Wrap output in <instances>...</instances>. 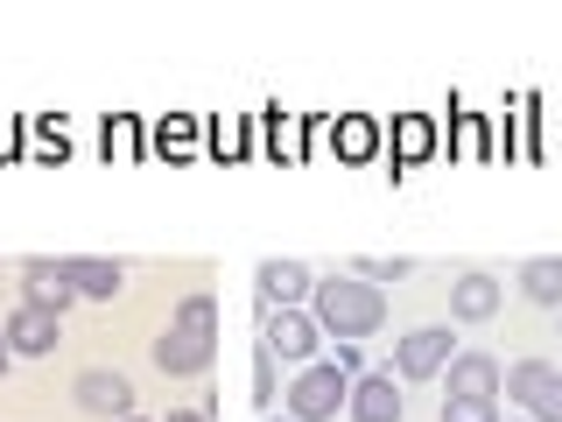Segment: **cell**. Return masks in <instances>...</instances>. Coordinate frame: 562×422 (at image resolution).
Returning a JSON list of instances; mask_svg holds the SVG:
<instances>
[{
  "mask_svg": "<svg viewBox=\"0 0 562 422\" xmlns=\"http://www.w3.org/2000/svg\"><path fill=\"white\" fill-rule=\"evenodd\" d=\"M310 316H316L324 338L359 345V338H373V331L386 324V296L373 289V281H359V275H324L316 296H310Z\"/></svg>",
  "mask_w": 562,
  "mask_h": 422,
  "instance_id": "cell-1",
  "label": "cell"
},
{
  "mask_svg": "<svg viewBox=\"0 0 562 422\" xmlns=\"http://www.w3.org/2000/svg\"><path fill=\"white\" fill-rule=\"evenodd\" d=\"M211 352H218V296H183L169 316V331L155 338V366H162L169 380H198L211 366Z\"/></svg>",
  "mask_w": 562,
  "mask_h": 422,
  "instance_id": "cell-2",
  "label": "cell"
},
{
  "mask_svg": "<svg viewBox=\"0 0 562 422\" xmlns=\"http://www.w3.org/2000/svg\"><path fill=\"white\" fill-rule=\"evenodd\" d=\"M351 401V380L330 359H310L303 374L289 380V422H338Z\"/></svg>",
  "mask_w": 562,
  "mask_h": 422,
  "instance_id": "cell-3",
  "label": "cell"
},
{
  "mask_svg": "<svg viewBox=\"0 0 562 422\" xmlns=\"http://www.w3.org/2000/svg\"><path fill=\"white\" fill-rule=\"evenodd\" d=\"M450 359H457L450 324H415V331L394 338V366H386V374L394 380H436V374H450Z\"/></svg>",
  "mask_w": 562,
  "mask_h": 422,
  "instance_id": "cell-4",
  "label": "cell"
},
{
  "mask_svg": "<svg viewBox=\"0 0 562 422\" xmlns=\"http://www.w3.org/2000/svg\"><path fill=\"white\" fill-rule=\"evenodd\" d=\"M506 395L527 409V422H562V374L549 359H514L506 366Z\"/></svg>",
  "mask_w": 562,
  "mask_h": 422,
  "instance_id": "cell-5",
  "label": "cell"
},
{
  "mask_svg": "<svg viewBox=\"0 0 562 422\" xmlns=\"http://www.w3.org/2000/svg\"><path fill=\"white\" fill-rule=\"evenodd\" d=\"M260 345H268L274 359L310 366V359H316V345H324V331H316V316H310V310H260Z\"/></svg>",
  "mask_w": 562,
  "mask_h": 422,
  "instance_id": "cell-6",
  "label": "cell"
},
{
  "mask_svg": "<svg viewBox=\"0 0 562 422\" xmlns=\"http://www.w3.org/2000/svg\"><path fill=\"white\" fill-rule=\"evenodd\" d=\"M70 401H78L85 415L127 422V415H134V380H127V374H113V366H85L78 387H70Z\"/></svg>",
  "mask_w": 562,
  "mask_h": 422,
  "instance_id": "cell-7",
  "label": "cell"
},
{
  "mask_svg": "<svg viewBox=\"0 0 562 422\" xmlns=\"http://www.w3.org/2000/svg\"><path fill=\"white\" fill-rule=\"evenodd\" d=\"M57 338H64V316H57V310L29 303V296L8 310V345H14V359H49V352H57Z\"/></svg>",
  "mask_w": 562,
  "mask_h": 422,
  "instance_id": "cell-8",
  "label": "cell"
},
{
  "mask_svg": "<svg viewBox=\"0 0 562 422\" xmlns=\"http://www.w3.org/2000/svg\"><path fill=\"white\" fill-rule=\"evenodd\" d=\"M254 289H260V310H310L316 275L303 268V260H260Z\"/></svg>",
  "mask_w": 562,
  "mask_h": 422,
  "instance_id": "cell-9",
  "label": "cell"
},
{
  "mask_svg": "<svg viewBox=\"0 0 562 422\" xmlns=\"http://www.w3.org/2000/svg\"><path fill=\"white\" fill-rule=\"evenodd\" d=\"M506 366L492 352H457L450 359V401H499Z\"/></svg>",
  "mask_w": 562,
  "mask_h": 422,
  "instance_id": "cell-10",
  "label": "cell"
},
{
  "mask_svg": "<svg viewBox=\"0 0 562 422\" xmlns=\"http://www.w3.org/2000/svg\"><path fill=\"white\" fill-rule=\"evenodd\" d=\"M499 275H485V268H464L450 281V316L457 324H485V316H499Z\"/></svg>",
  "mask_w": 562,
  "mask_h": 422,
  "instance_id": "cell-11",
  "label": "cell"
},
{
  "mask_svg": "<svg viewBox=\"0 0 562 422\" xmlns=\"http://www.w3.org/2000/svg\"><path fill=\"white\" fill-rule=\"evenodd\" d=\"M345 415L351 422H401V380L394 374H359V380H351Z\"/></svg>",
  "mask_w": 562,
  "mask_h": 422,
  "instance_id": "cell-12",
  "label": "cell"
},
{
  "mask_svg": "<svg viewBox=\"0 0 562 422\" xmlns=\"http://www.w3.org/2000/svg\"><path fill=\"white\" fill-rule=\"evenodd\" d=\"M57 275H64L78 296H85V303H113V296H120V281H127V275H120V260H92V254H70V260H57Z\"/></svg>",
  "mask_w": 562,
  "mask_h": 422,
  "instance_id": "cell-13",
  "label": "cell"
},
{
  "mask_svg": "<svg viewBox=\"0 0 562 422\" xmlns=\"http://www.w3.org/2000/svg\"><path fill=\"white\" fill-rule=\"evenodd\" d=\"M514 289L527 296V303H541V310H562V254H535V260H520Z\"/></svg>",
  "mask_w": 562,
  "mask_h": 422,
  "instance_id": "cell-14",
  "label": "cell"
},
{
  "mask_svg": "<svg viewBox=\"0 0 562 422\" xmlns=\"http://www.w3.org/2000/svg\"><path fill=\"white\" fill-rule=\"evenodd\" d=\"M22 289H29V303H43V310H57V316L78 303V289L57 275V260H29V268H22Z\"/></svg>",
  "mask_w": 562,
  "mask_h": 422,
  "instance_id": "cell-15",
  "label": "cell"
},
{
  "mask_svg": "<svg viewBox=\"0 0 562 422\" xmlns=\"http://www.w3.org/2000/svg\"><path fill=\"white\" fill-rule=\"evenodd\" d=\"M345 275H359V281H373V289H386V281H408L415 260H408V254H359Z\"/></svg>",
  "mask_w": 562,
  "mask_h": 422,
  "instance_id": "cell-16",
  "label": "cell"
},
{
  "mask_svg": "<svg viewBox=\"0 0 562 422\" xmlns=\"http://www.w3.org/2000/svg\"><path fill=\"white\" fill-rule=\"evenodd\" d=\"M254 409H274V352H254Z\"/></svg>",
  "mask_w": 562,
  "mask_h": 422,
  "instance_id": "cell-17",
  "label": "cell"
},
{
  "mask_svg": "<svg viewBox=\"0 0 562 422\" xmlns=\"http://www.w3.org/2000/svg\"><path fill=\"white\" fill-rule=\"evenodd\" d=\"M443 422H499V401H443Z\"/></svg>",
  "mask_w": 562,
  "mask_h": 422,
  "instance_id": "cell-18",
  "label": "cell"
},
{
  "mask_svg": "<svg viewBox=\"0 0 562 422\" xmlns=\"http://www.w3.org/2000/svg\"><path fill=\"white\" fill-rule=\"evenodd\" d=\"M162 422H211V409H169Z\"/></svg>",
  "mask_w": 562,
  "mask_h": 422,
  "instance_id": "cell-19",
  "label": "cell"
},
{
  "mask_svg": "<svg viewBox=\"0 0 562 422\" xmlns=\"http://www.w3.org/2000/svg\"><path fill=\"white\" fill-rule=\"evenodd\" d=\"M14 359V345H8V324H0V366H8Z\"/></svg>",
  "mask_w": 562,
  "mask_h": 422,
  "instance_id": "cell-20",
  "label": "cell"
},
{
  "mask_svg": "<svg viewBox=\"0 0 562 422\" xmlns=\"http://www.w3.org/2000/svg\"><path fill=\"white\" fill-rule=\"evenodd\" d=\"M260 422H281V415H260Z\"/></svg>",
  "mask_w": 562,
  "mask_h": 422,
  "instance_id": "cell-21",
  "label": "cell"
},
{
  "mask_svg": "<svg viewBox=\"0 0 562 422\" xmlns=\"http://www.w3.org/2000/svg\"><path fill=\"white\" fill-rule=\"evenodd\" d=\"M127 422H140V415H127Z\"/></svg>",
  "mask_w": 562,
  "mask_h": 422,
  "instance_id": "cell-22",
  "label": "cell"
},
{
  "mask_svg": "<svg viewBox=\"0 0 562 422\" xmlns=\"http://www.w3.org/2000/svg\"><path fill=\"white\" fill-rule=\"evenodd\" d=\"M555 316H562V310H555Z\"/></svg>",
  "mask_w": 562,
  "mask_h": 422,
  "instance_id": "cell-23",
  "label": "cell"
}]
</instances>
